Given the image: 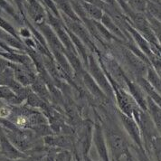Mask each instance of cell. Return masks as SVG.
<instances>
[{"label":"cell","mask_w":161,"mask_h":161,"mask_svg":"<svg viewBox=\"0 0 161 161\" xmlns=\"http://www.w3.org/2000/svg\"><path fill=\"white\" fill-rule=\"evenodd\" d=\"M124 52V57L126 61L128 62V64L130 65V67L136 73H138L139 75H141L144 72H146V64L139 58L138 55H136L134 53H132V51L125 50Z\"/></svg>","instance_id":"8992f818"},{"label":"cell","mask_w":161,"mask_h":161,"mask_svg":"<svg viewBox=\"0 0 161 161\" xmlns=\"http://www.w3.org/2000/svg\"><path fill=\"white\" fill-rule=\"evenodd\" d=\"M120 118H121V120H122V122L124 124L126 130L130 133V135L133 138V139L140 146L141 145V142H140V132H139V128H138V126L136 124V122L132 119V118L128 117V116H126L124 114H121Z\"/></svg>","instance_id":"ba28073f"},{"label":"cell","mask_w":161,"mask_h":161,"mask_svg":"<svg viewBox=\"0 0 161 161\" xmlns=\"http://www.w3.org/2000/svg\"><path fill=\"white\" fill-rule=\"evenodd\" d=\"M109 146L116 159H119L126 150L124 139L117 133H110L109 135Z\"/></svg>","instance_id":"277c9868"},{"label":"cell","mask_w":161,"mask_h":161,"mask_svg":"<svg viewBox=\"0 0 161 161\" xmlns=\"http://www.w3.org/2000/svg\"><path fill=\"white\" fill-rule=\"evenodd\" d=\"M39 28L42 31V33L44 34V36L47 40V42L49 43L53 51L59 52V53H63V52L65 51L64 45L61 43V41L59 40L57 35L55 34V32L53 31L52 27H50L47 24L43 23V24L39 25Z\"/></svg>","instance_id":"3957f363"},{"label":"cell","mask_w":161,"mask_h":161,"mask_svg":"<svg viewBox=\"0 0 161 161\" xmlns=\"http://www.w3.org/2000/svg\"><path fill=\"white\" fill-rule=\"evenodd\" d=\"M147 103V109H149L150 114L153 118V119L155 120L156 124L158 126H160V108L159 105L154 102L151 98H147V100H146Z\"/></svg>","instance_id":"e0dca14e"},{"label":"cell","mask_w":161,"mask_h":161,"mask_svg":"<svg viewBox=\"0 0 161 161\" xmlns=\"http://www.w3.org/2000/svg\"><path fill=\"white\" fill-rule=\"evenodd\" d=\"M0 8L2 10H4L8 15L12 16L15 21L19 23H22V19H21V15L17 14V12L15 11L14 7L8 2V0H0Z\"/></svg>","instance_id":"d6986e66"},{"label":"cell","mask_w":161,"mask_h":161,"mask_svg":"<svg viewBox=\"0 0 161 161\" xmlns=\"http://www.w3.org/2000/svg\"><path fill=\"white\" fill-rule=\"evenodd\" d=\"M112 89H113V92H115V97H116L118 105L120 110L126 116L130 118L133 117V110L135 108H134L130 97L123 90H121L118 86Z\"/></svg>","instance_id":"7a4b0ae2"},{"label":"cell","mask_w":161,"mask_h":161,"mask_svg":"<svg viewBox=\"0 0 161 161\" xmlns=\"http://www.w3.org/2000/svg\"><path fill=\"white\" fill-rule=\"evenodd\" d=\"M8 2H11V1H12V0H8Z\"/></svg>","instance_id":"f546056e"},{"label":"cell","mask_w":161,"mask_h":161,"mask_svg":"<svg viewBox=\"0 0 161 161\" xmlns=\"http://www.w3.org/2000/svg\"><path fill=\"white\" fill-rule=\"evenodd\" d=\"M7 103L4 100H0V118H8L11 114L12 109Z\"/></svg>","instance_id":"603a6c76"},{"label":"cell","mask_w":161,"mask_h":161,"mask_svg":"<svg viewBox=\"0 0 161 161\" xmlns=\"http://www.w3.org/2000/svg\"><path fill=\"white\" fill-rule=\"evenodd\" d=\"M17 161H28V160H26V159H19V160H17Z\"/></svg>","instance_id":"f1b7e54d"},{"label":"cell","mask_w":161,"mask_h":161,"mask_svg":"<svg viewBox=\"0 0 161 161\" xmlns=\"http://www.w3.org/2000/svg\"><path fill=\"white\" fill-rule=\"evenodd\" d=\"M147 1V0H128V5L131 10H135L134 12L141 14L146 11Z\"/></svg>","instance_id":"44dd1931"},{"label":"cell","mask_w":161,"mask_h":161,"mask_svg":"<svg viewBox=\"0 0 161 161\" xmlns=\"http://www.w3.org/2000/svg\"><path fill=\"white\" fill-rule=\"evenodd\" d=\"M0 40L5 42L11 48H15L16 50H20L22 52L27 51V48L25 47V44H23L22 41L12 36L10 34H8L7 31L2 29L1 27H0Z\"/></svg>","instance_id":"30bf717a"},{"label":"cell","mask_w":161,"mask_h":161,"mask_svg":"<svg viewBox=\"0 0 161 161\" xmlns=\"http://www.w3.org/2000/svg\"><path fill=\"white\" fill-rule=\"evenodd\" d=\"M147 81L152 85L154 89L156 91L160 92V78L159 75L156 73V71H154L152 68H147Z\"/></svg>","instance_id":"ffe728a7"},{"label":"cell","mask_w":161,"mask_h":161,"mask_svg":"<svg viewBox=\"0 0 161 161\" xmlns=\"http://www.w3.org/2000/svg\"><path fill=\"white\" fill-rule=\"evenodd\" d=\"M146 10L148 11L149 15L153 16V17L157 18V19L160 18V8H159V6L158 4H155L152 1L147 0V1Z\"/></svg>","instance_id":"7402d4cb"},{"label":"cell","mask_w":161,"mask_h":161,"mask_svg":"<svg viewBox=\"0 0 161 161\" xmlns=\"http://www.w3.org/2000/svg\"><path fill=\"white\" fill-rule=\"evenodd\" d=\"M39 1H41V0H39Z\"/></svg>","instance_id":"1f68e13d"},{"label":"cell","mask_w":161,"mask_h":161,"mask_svg":"<svg viewBox=\"0 0 161 161\" xmlns=\"http://www.w3.org/2000/svg\"><path fill=\"white\" fill-rule=\"evenodd\" d=\"M14 2L16 5L17 8L19 9V11L21 12L23 18L25 19V13H24V0H14Z\"/></svg>","instance_id":"484cf974"},{"label":"cell","mask_w":161,"mask_h":161,"mask_svg":"<svg viewBox=\"0 0 161 161\" xmlns=\"http://www.w3.org/2000/svg\"><path fill=\"white\" fill-rule=\"evenodd\" d=\"M125 25H126V27L128 28L129 32H130L132 37L134 38V40L136 41V43L139 44V46L140 47V49L143 51V53H146V55L148 57V58H150V57L153 55L154 53H152V49L150 48V45H149V44L147 43V41L146 39H145L144 37L142 36L139 34L137 30L134 29L132 26H130L128 23H127Z\"/></svg>","instance_id":"52a82bcc"},{"label":"cell","mask_w":161,"mask_h":161,"mask_svg":"<svg viewBox=\"0 0 161 161\" xmlns=\"http://www.w3.org/2000/svg\"><path fill=\"white\" fill-rule=\"evenodd\" d=\"M83 80H84V82L85 84L87 85L88 89L97 97H100V98H103L104 97V94L103 93V91L100 89L99 85L96 83V81L94 80V79L92 77V75H90L89 73H84L83 75Z\"/></svg>","instance_id":"2e32d148"},{"label":"cell","mask_w":161,"mask_h":161,"mask_svg":"<svg viewBox=\"0 0 161 161\" xmlns=\"http://www.w3.org/2000/svg\"><path fill=\"white\" fill-rule=\"evenodd\" d=\"M6 133L8 134V139L10 140L11 144L15 147L19 148L20 150H25L28 148V142L26 139L23 136L21 133L17 131H14L8 129V130H6Z\"/></svg>","instance_id":"9c48e42d"},{"label":"cell","mask_w":161,"mask_h":161,"mask_svg":"<svg viewBox=\"0 0 161 161\" xmlns=\"http://www.w3.org/2000/svg\"><path fill=\"white\" fill-rule=\"evenodd\" d=\"M65 21L67 25H68V27L70 28V30L73 31V34H75V36L78 37V38L80 37V40H82L84 43H86L89 46L93 47V45L92 44L91 38L89 36L87 31L80 25V22L74 21V20H72L70 18H65Z\"/></svg>","instance_id":"5b68a950"},{"label":"cell","mask_w":161,"mask_h":161,"mask_svg":"<svg viewBox=\"0 0 161 161\" xmlns=\"http://www.w3.org/2000/svg\"><path fill=\"white\" fill-rule=\"evenodd\" d=\"M126 85L129 88L131 95L133 96V98L135 99L136 103H138L139 106L143 109L144 110H147V103L146 100L144 99V97L142 95L141 92L139 91V89L131 81H129L128 79H126Z\"/></svg>","instance_id":"7c38bea8"},{"label":"cell","mask_w":161,"mask_h":161,"mask_svg":"<svg viewBox=\"0 0 161 161\" xmlns=\"http://www.w3.org/2000/svg\"><path fill=\"white\" fill-rule=\"evenodd\" d=\"M89 66H90V71L92 73V77L94 79L96 83L99 84V87H101L103 92H105L110 97H112L113 96V89H112L113 87L110 85L106 76L104 75V73L102 71V69L100 68V66L98 65L95 60L92 56H90V58H89Z\"/></svg>","instance_id":"6da1fadb"},{"label":"cell","mask_w":161,"mask_h":161,"mask_svg":"<svg viewBox=\"0 0 161 161\" xmlns=\"http://www.w3.org/2000/svg\"><path fill=\"white\" fill-rule=\"evenodd\" d=\"M20 36L25 39V38H29L31 36V34H30V29L28 28H25V27H24L21 29L20 31Z\"/></svg>","instance_id":"4316f807"},{"label":"cell","mask_w":161,"mask_h":161,"mask_svg":"<svg viewBox=\"0 0 161 161\" xmlns=\"http://www.w3.org/2000/svg\"><path fill=\"white\" fill-rule=\"evenodd\" d=\"M55 160L56 161H65V157H64V154H59L56 156V158H55Z\"/></svg>","instance_id":"83f0119b"},{"label":"cell","mask_w":161,"mask_h":161,"mask_svg":"<svg viewBox=\"0 0 161 161\" xmlns=\"http://www.w3.org/2000/svg\"><path fill=\"white\" fill-rule=\"evenodd\" d=\"M0 100L13 104H20L23 102L8 86H0Z\"/></svg>","instance_id":"4fadbf2b"},{"label":"cell","mask_w":161,"mask_h":161,"mask_svg":"<svg viewBox=\"0 0 161 161\" xmlns=\"http://www.w3.org/2000/svg\"><path fill=\"white\" fill-rule=\"evenodd\" d=\"M11 65H12V63L11 62H9V61L6 60V59L2 58L0 56V71H3L7 67H10Z\"/></svg>","instance_id":"d4e9b609"},{"label":"cell","mask_w":161,"mask_h":161,"mask_svg":"<svg viewBox=\"0 0 161 161\" xmlns=\"http://www.w3.org/2000/svg\"><path fill=\"white\" fill-rule=\"evenodd\" d=\"M42 2H44V4H45V6L47 7L48 8H50L52 10V12L54 14V15L56 16V17H60V15H59V12L58 10H57V7L55 6V4H54V1L53 0H41Z\"/></svg>","instance_id":"cb8c5ba5"},{"label":"cell","mask_w":161,"mask_h":161,"mask_svg":"<svg viewBox=\"0 0 161 161\" xmlns=\"http://www.w3.org/2000/svg\"><path fill=\"white\" fill-rule=\"evenodd\" d=\"M101 21H102L103 25H104V27L108 30L110 34L112 33V34H114L115 36H117L119 37H124L121 30L119 28L117 24H115L114 21L110 18V15H108L107 14H103Z\"/></svg>","instance_id":"5bb4252c"},{"label":"cell","mask_w":161,"mask_h":161,"mask_svg":"<svg viewBox=\"0 0 161 161\" xmlns=\"http://www.w3.org/2000/svg\"><path fill=\"white\" fill-rule=\"evenodd\" d=\"M138 82L140 85V87L143 89L147 92V94L148 95L149 98H151L155 103L158 105H160V96L158 94V92L154 89V87L143 77L139 76L138 77Z\"/></svg>","instance_id":"8fae6325"},{"label":"cell","mask_w":161,"mask_h":161,"mask_svg":"<svg viewBox=\"0 0 161 161\" xmlns=\"http://www.w3.org/2000/svg\"><path fill=\"white\" fill-rule=\"evenodd\" d=\"M0 51H3V50H2V49H0Z\"/></svg>","instance_id":"4dcf8cb0"},{"label":"cell","mask_w":161,"mask_h":161,"mask_svg":"<svg viewBox=\"0 0 161 161\" xmlns=\"http://www.w3.org/2000/svg\"><path fill=\"white\" fill-rule=\"evenodd\" d=\"M0 133H1V132H0Z\"/></svg>","instance_id":"d6a6232c"},{"label":"cell","mask_w":161,"mask_h":161,"mask_svg":"<svg viewBox=\"0 0 161 161\" xmlns=\"http://www.w3.org/2000/svg\"><path fill=\"white\" fill-rule=\"evenodd\" d=\"M1 147H2V151L3 153L8 155L9 158H16L19 157H23L21 154H19L16 150H15V147L13 146L12 144H10L8 141V139H6V138L1 137Z\"/></svg>","instance_id":"ac0fdd59"},{"label":"cell","mask_w":161,"mask_h":161,"mask_svg":"<svg viewBox=\"0 0 161 161\" xmlns=\"http://www.w3.org/2000/svg\"><path fill=\"white\" fill-rule=\"evenodd\" d=\"M81 7L84 9L85 13L87 15H91L92 18H94L95 21H101L102 17L103 15V10L100 8L96 7L92 4H90V3H87L85 1H81Z\"/></svg>","instance_id":"9a60e30c"}]
</instances>
